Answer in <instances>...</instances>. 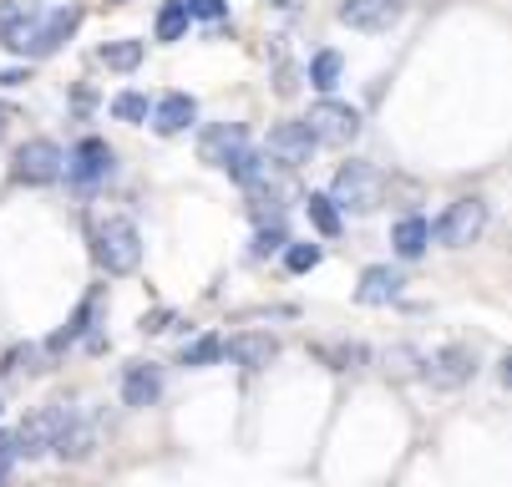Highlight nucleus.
I'll return each mask as SVG.
<instances>
[{
    "label": "nucleus",
    "mask_w": 512,
    "mask_h": 487,
    "mask_svg": "<svg viewBox=\"0 0 512 487\" xmlns=\"http://www.w3.org/2000/svg\"><path fill=\"white\" fill-rule=\"evenodd\" d=\"M11 462H16V437H11V432H0V477L11 472Z\"/></svg>",
    "instance_id": "obj_34"
},
{
    "label": "nucleus",
    "mask_w": 512,
    "mask_h": 487,
    "mask_svg": "<svg viewBox=\"0 0 512 487\" xmlns=\"http://www.w3.org/2000/svg\"><path fill=\"white\" fill-rule=\"evenodd\" d=\"M188 36V11L178 6V0H163L158 11V41H183Z\"/></svg>",
    "instance_id": "obj_27"
},
{
    "label": "nucleus",
    "mask_w": 512,
    "mask_h": 487,
    "mask_svg": "<svg viewBox=\"0 0 512 487\" xmlns=\"http://www.w3.org/2000/svg\"><path fill=\"white\" fill-rule=\"evenodd\" d=\"M320 259H325L320 244H284V269H289V274H310Z\"/></svg>",
    "instance_id": "obj_28"
},
{
    "label": "nucleus",
    "mask_w": 512,
    "mask_h": 487,
    "mask_svg": "<svg viewBox=\"0 0 512 487\" xmlns=\"http://www.w3.org/2000/svg\"><path fill=\"white\" fill-rule=\"evenodd\" d=\"M66 422H71V406H46V411L26 416V422L11 432V437H16V457H41V452H51L56 437L66 432Z\"/></svg>",
    "instance_id": "obj_8"
},
{
    "label": "nucleus",
    "mask_w": 512,
    "mask_h": 487,
    "mask_svg": "<svg viewBox=\"0 0 512 487\" xmlns=\"http://www.w3.org/2000/svg\"><path fill=\"white\" fill-rule=\"evenodd\" d=\"M218 361H224V335H198L178 356V366H188V371H203V366H218Z\"/></svg>",
    "instance_id": "obj_21"
},
{
    "label": "nucleus",
    "mask_w": 512,
    "mask_h": 487,
    "mask_svg": "<svg viewBox=\"0 0 512 487\" xmlns=\"http://www.w3.org/2000/svg\"><path fill=\"white\" fill-rule=\"evenodd\" d=\"M264 168H269V158H264V148H239L229 163H224V173L239 183V188H249V183H259L264 178Z\"/></svg>",
    "instance_id": "obj_22"
},
{
    "label": "nucleus",
    "mask_w": 512,
    "mask_h": 487,
    "mask_svg": "<svg viewBox=\"0 0 512 487\" xmlns=\"http://www.w3.org/2000/svg\"><path fill=\"white\" fill-rule=\"evenodd\" d=\"M142 51H148L142 41H107V46L97 51V61L107 66V72H137V66H142Z\"/></svg>",
    "instance_id": "obj_23"
},
{
    "label": "nucleus",
    "mask_w": 512,
    "mask_h": 487,
    "mask_svg": "<svg viewBox=\"0 0 512 487\" xmlns=\"http://www.w3.org/2000/svg\"><path fill=\"white\" fill-rule=\"evenodd\" d=\"M92 447H97V416H77L71 411V422H66V432L56 437V457L61 462H82V457H92Z\"/></svg>",
    "instance_id": "obj_17"
},
{
    "label": "nucleus",
    "mask_w": 512,
    "mask_h": 487,
    "mask_svg": "<svg viewBox=\"0 0 512 487\" xmlns=\"http://www.w3.org/2000/svg\"><path fill=\"white\" fill-rule=\"evenodd\" d=\"M477 376V351L472 345H442L431 361H426V381L436 386V391H457V386H467Z\"/></svg>",
    "instance_id": "obj_10"
},
{
    "label": "nucleus",
    "mask_w": 512,
    "mask_h": 487,
    "mask_svg": "<svg viewBox=\"0 0 512 487\" xmlns=\"http://www.w3.org/2000/svg\"><path fill=\"white\" fill-rule=\"evenodd\" d=\"M325 361H330L335 371H360L365 361H371V351H365L360 340H340V345H330V351H325Z\"/></svg>",
    "instance_id": "obj_26"
},
{
    "label": "nucleus",
    "mask_w": 512,
    "mask_h": 487,
    "mask_svg": "<svg viewBox=\"0 0 512 487\" xmlns=\"http://www.w3.org/2000/svg\"><path fill=\"white\" fill-rule=\"evenodd\" d=\"M340 72H345V56L325 46V51L310 56V72H305V77H310L315 92H335V87H340Z\"/></svg>",
    "instance_id": "obj_20"
},
{
    "label": "nucleus",
    "mask_w": 512,
    "mask_h": 487,
    "mask_svg": "<svg viewBox=\"0 0 512 487\" xmlns=\"http://www.w3.org/2000/svg\"><path fill=\"white\" fill-rule=\"evenodd\" d=\"M82 21H87V11H82V6H61V11L41 16V21H36V31H31V41L21 46V56H31V61L56 56L71 36H77V26H82Z\"/></svg>",
    "instance_id": "obj_7"
},
{
    "label": "nucleus",
    "mask_w": 512,
    "mask_h": 487,
    "mask_svg": "<svg viewBox=\"0 0 512 487\" xmlns=\"http://www.w3.org/2000/svg\"><path fill=\"white\" fill-rule=\"evenodd\" d=\"M305 214H310V224H315L325 239H340V229H345V224H340V208H335L325 193H310V198H305Z\"/></svg>",
    "instance_id": "obj_24"
},
{
    "label": "nucleus",
    "mask_w": 512,
    "mask_h": 487,
    "mask_svg": "<svg viewBox=\"0 0 512 487\" xmlns=\"http://www.w3.org/2000/svg\"><path fill=\"white\" fill-rule=\"evenodd\" d=\"M224 356L239 366V371H269L279 361V335L269 330H244L234 340H224Z\"/></svg>",
    "instance_id": "obj_13"
},
{
    "label": "nucleus",
    "mask_w": 512,
    "mask_h": 487,
    "mask_svg": "<svg viewBox=\"0 0 512 487\" xmlns=\"http://www.w3.org/2000/svg\"><path fill=\"white\" fill-rule=\"evenodd\" d=\"M102 320H107V290L97 285V290H92V295H87V300L77 305V315H71V320H66V325H61V330H56V335L46 340V351H51V356L71 351V345H77V340L97 335V325H102Z\"/></svg>",
    "instance_id": "obj_11"
},
{
    "label": "nucleus",
    "mask_w": 512,
    "mask_h": 487,
    "mask_svg": "<svg viewBox=\"0 0 512 487\" xmlns=\"http://www.w3.org/2000/svg\"><path fill=\"white\" fill-rule=\"evenodd\" d=\"M289 244V234H284V224H264L259 234H254V254L264 259V254H279Z\"/></svg>",
    "instance_id": "obj_30"
},
{
    "label": "nucleus",
    "mask_w": 512,
    "mask_h": 487,
    "mask_svg": "<svg viewBox=\"0 0 512 487\" xmlns=\"http://www.w3.org/2000/svg\"><path fill=\"white\" fill-rule=\"evenodd\" d=\"M173 325H178V310H148V315L137 320L142 335H163V330H173Z\"/></svg>",
    "instance_id": "obj_31"
},
{
    "label": "nucleus",
    "mask_w": 512,
    "mask_h": 487,
    "mask_svg": "<svg viewBox=\"0 0 512 487\" xmlns=\"http://www.w3.org/2000/svg\"><path fill=\"white\" fill-rule=\"evenodd\" d=\"M239 148H249L244 122H213V127L198 132V163H208V168H224Z\"/></svg>",
    "instance_id": "obj_14"
},
{
    "label": "nucleus",
    "mask_w": 512,
    "mask_h": 487,
    "mask_svg": "<svg viewBox=\"0 0 512 487\" xmlns=\"http://www.w3.org/2000/svg\"><path fill=\"white\" fill-rule=\"evenodd\" d=\"M487 219H492V214H487L482 198H457V203H447V214L431 224V239L442 244V249H467V244L482 239Z\"/></svg>",
    "instance_id": "obj_3"
},
{
    "label": "nucleus",
    "mask_w": 512,
    "mask_h": 487,
    "mask_svg": "<svg viewBox=\"0 0 512 487\" xmlns=\"http://www.w3.org/2000/svg\"><path fill=\"white\" fill-rule=\"evenodd\" d=\"M401 16H406V0H340V21L350 31H365V36L391 31Z\"/></svg>",
    "instance_id": "obj_12"
},
{
    "label": "nucleus",
    "mask_w": 512,
    "mask_h": 487,
    "mask_svg": "<svg viewBox=\"0 0 512 487\" xmlns=\"http://www.w3.org/2000/svg\"><path fill=\"white\" fill-rule=\"evenodd\" d=\"M11 122H16V107H11V102H0V137L11 132Z\"/></svg>",
    "instance_id": "obj_36"
},
{
    "label": "nucleus",
    "mask_w": 512,
    "mask_h": 487,
    "mask_svg": "<svg viewBox=\"0 0 512 487\" xmlns=\"http://www.w3.org/2000/svg\"><path fill=\"white\" fill-rule=\"evenodd\" d=\"M300 122L310 127L315 143H330V148H345V143H355V137H360V107L335 102V97H320L310 107V117H300Z\"/></svg>",
    "instance_id": "obj_4"
},
{
    "label": "nucleus",
    "mask_w": 512,
    "mask_h": 487,
    "mask_svg": "<svg viewBox=\"0 0 512 487\" xmlns=\"http://www.w3.org/2000/svg\"><path fill=\"white\" fill-rule=\"evenodd\" d=\"M61 168H66V153L51 143V137H31V143L16 148V158H11V178L21 188H46V183L61 178Z\"/></svg>",
    "instance_id": "obj_5"
},
{
    "label": "nucleus",
    "mask_w": 512,
    "mask_h": 487,
    "mask_svg": "<svg viewBox=\"0 0 512 487\" xmlns=\"http://www.w3.org/2000/svg\"><path fill=\"white\" fill-rule=\"evenodd\" d=\"M112 163H117V153L102 143V137H82L77 148L66 153V183L71 188H97V183H107L112 178Z\"/></svg>",
    "instance_id": "obj_6"
},
{
    "label": "nucleus",
    "mask_w": 512,
    "mask_h": 487,
    "mask_svg": "<svg viewBox=\"0 0 512 487\" xmlns=\"http://www.w3.org/2000/svg\"><path fill=\"white\" fill-rule=\"evenodd\" d=\"M178 6L188 11V21H208V26L229 16V0H178Z\"/></svg>",
    "instance_id": "obj_29"
},
{
    "label": "nucleus",
    "mask_w": 512,
    "mask_h": 487,
    "mask_svg": "<svg viewBox=\"0 0 512 487\" xmlns=\"http://www.w3.org/2000/svg\"><path fill=\"white\" fill-rule=\"evenodd\" d=\"M158 396H163V366H153V361L127 366V376H122V406L148 411V406H158Z\"/></svg>",
    "instance_id": "obj_15"
},
{
    "label": "nucleus",
    "mask_w": 512,
    "mask_h": 487,
    "mask_svg": "<svg viewBox=\"0 0 512 487\" xmlns=\"http://www.w3.org/2000/svg\"><path fill=\"white\" fill-rule=\"evenodd\" d=\"M31 6H26V0H0V26H11V21H21Z\"/></svg>",
    "instance_id": "obj_33"
},
{
    "label": "nucleus",
    "mask_w": 512,
    "mask_h": 487,
    "mask_svg": "<svg viewBox=\"0 0 512 487\" xmlns=\"http://www.w3.org/2000/svg\"><path fill=\"white\" fill-rule=\"evenodd\" d=\"M148 122H153V132H158V137H178V132H188V127L198 122V102H193L188 92H168V97H158V102H153Z\"/></svg>",
    "instance_id": "obj_16"
},
{
    "label": "nucleus",
    "mask_w": 512,
    "mask_h": 487,
    "mask_svg": "<svg viewBox=\"0 0 512 487\" xmlns=\"http://www.w3.org/2000/svg\"><path fill=\"white\" fill-rule=\"evenodd\" d=\"M26 82V66H6V72H0V87H21Z\"/></svg>",
    "instance_id": "obj_35"
},
{
    "label": "nucleus",
    "mask_w": 512,
    "mask_h": 487,
    "mask_svg": "<svg viewBox=\"0 0 512 487\" xmlns=\"http://www.w3.org/2000/svg\"><path fill=\"white\" fill-rule=\"evenodd\" d=\"M391 249H396L401 259H421V254L431 249V219H421V214H401L396 229H391Z\"/></svg>",
    "instance_id": "obj_19"
},
{
    "label": "nucleus",
    "mask_w": 512,
    "mask_h": 487,
    "mask_svg": "<svg viewBox=\"0 0 512 487\" xmlns=\"http://www.w3.org/2000/svg\"><path fill=\"white\" fill-rule=\"evenodd\" d=\"M401 269H391V264H371L360 274V290H355V300L360 305H391L396 295H401Z\"/></svg>",
    "instance_id": "obj_18"
},
{
    "label": "nucleus",
    "mask_w": 512,
    "mask_h": 487,
    "mask_svg": "<svg viewBox=\"0 0 512 487\" xmlns=\"http://www.w3.org/2000/svg\"><path fill=\"white\" fill-rule=\"evenodd\" d=\"M315 137H310V127L305 122H274L269 127V143H264V158H274L279 168H305L310 158H315Z\"/></svg>",
    "instance_id": "obj_9"
},
{
    "label": "nucleus",
    "mask_w": 512,
    "mask_h": 487,
    "mask_svg": "<svg viewBox=\"0 0 512 487\" xmlns=\"http://www.w3.org/2000/svg\"><path fill=\"white\" fill-rule=\"evenodd\" d=\"M92 259L112 274V280H122V274H137V264H142V234H137V224L122 219V214L97 219V224H92Z\"/></svg>",
    "instance_id": "obj_1"
},
{
    "label": "nucleus",
    "mask_w": 512,
    "mask_h": 487,
    "mask_svg": "<svg viewBox=\"0 0 512 487\" xmlns=\"http://www.w3.org/2000/svg\"><path fill=\"white\" fill-rule=\"evenodd\" d=\"M325 198L340 208V214H376L381 198H386V173L376 163H365V158H350V163H340Z\"/></svg>",
    "instance_id": "obj_2"
},
{
    "label": "nucleus",
    "mask_w": 512,
    "mask_h": 487,
    "mask_svg": "<svg viewBox=\"0 0 512 487\" xmlns=\"http://www.w3.org/2000/svg\"><path fill=\"white\" fill-rule=\"evenodd\" d=\"M36 361V345H16V351L6 356V366H0V371H21V366H31Z\"/></svg>",
    "instance_id": "obj_32"
},
{
    "label": "nucleus",
    "mask_w": 512,
    "mask_h": 487,
    "mask_svg": "<svg viewBox=\"0 0 512 487\" xmlns=\"http://www.w3.org/2000/svg\"><path fill=\"white\" fill-rule=\"evenodd\" d=\"M148 112H153V102L142 97V92H117L112 97V117L117 122H132L137 127V122H148Z\"/></svg>",
    "instance_id": "obj_25"
}]
</instances>
